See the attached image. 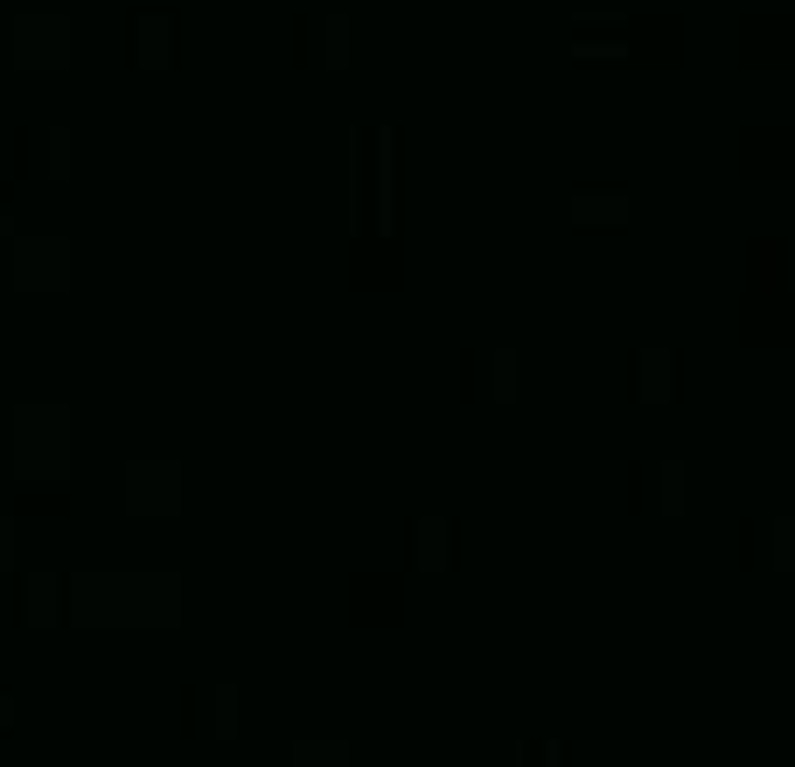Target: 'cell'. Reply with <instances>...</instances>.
<instances>
[{
  "mask_svg": "<svg viewBox=\"0 0 795 767\" xmlns=\"http://www.w3.org/2000/svg\"><path fill=\"white\" fill-rule=\"evenodd\" d=\"M14 482H70V405H14Z\"/></svg>",
  "mask_w": 795,
  "mask_h": 767,
  "instance_id": "obj_1",
  "label": "cell"
},
{
  "mask_svg": "<svg viewBox=\"0 0 795 767\" xmlns=\"http://www.w3.org/2000/svg\"><path fill=\"white\" fill-rule=\"evenodd\" d=\"M57 614L77 628H126V572H70L57 579Z\"/></svg>",
  "mask_w": 795,
  "mask_h": 767,
  "instance_id": "obj_2",
  "label": "cell"
},
{
  "mask_svg": "<svg viewBox=\"0 0 795 767\" xmlns=\"http://www.w3.org/2000/svg\"><path fill=\"white\" fill-rule=\"evenodd\" d=\"M8 49H14V70H63L77 49V29H70V14H14Z\"/></svg>",
  "mask_w": 795,
  "mask_h": 767,
  "instance_id": "obj_3",
  "label": "cell"
},
{
  "mask_svg": "<svg viewBox=\"0 0 795 767\" xmlns=\"http://www.w3.org/2000/svg\"><path fill=\"white\" fill-rule=\"evenodd\" d=\"M8 279L21 294H63L70 286V237H8Z\"/></svg>",
  "mask_w": 795,
  "mask_h": 767,
  "instance_id": "obj_4",
  "label": "cell"
},
{
  "mask_svg": "<svg viewBox=\"0 0 795 767\" xmlns=\"http://www.w3.org/2000/svg\"><path fill=\"white\" fill-rule=\"evenodd\" d=\"M119 495L132 517H175L181 510V461H126Z\"/></svg>",
  "mask_w": 795,
  "mask_h": 767,
  "instance_id": "obj_5",
  "label": "cell"
},
{
  "mask_svg": "<svg viewBox=\"0 0 795 767\" xmlns=\"http://www.w3.org/2000/svg\"><path fill=\"white\" fill-rule=\"evenodd\" d=\"M181 579L175 572H126V628H175Z\"/></svg>",
  "mask_w": 795,
  "mask_h": 767,
  "instance_id": "obj_6",
  "label": "cell"
},
{
  "mask_svg": "<svg viewBox=\"0 0 795 767\" xmlns=\"http://www.w3.org/2000/svg\"><path fill=\"white\" fill-rule=\"evenodd\" d=\"M572 224H628V196L621 189H579L572 196Z\"/></svg>",
  "mask_w": 795,
  "mask_h": 767,
  "instance_id": "obj_7",
  "label": "cell"
},
{
  "mask_svg": "<svg viewBox=\"0 0 795 767\" xmlns=\"http://www.w3.org/2000/svg\"><path fill=\"white\" fill-rule=\"evenodd\" d=\"M286 767H356V760H350V739H294Z\"/></svg>",
  "mask_w": 795,
  "mask_h": 767,
  "instance_id": "obj_8",
  "label": "cell"
},
{
  "mask_svg": "<svg viewBox=\"0 0 795 767\" xmlns=\"http://www.w3.org/2000/svg\"><path fill=\"white\" fill-rule=\"evenodd\" d=\"M642 405H670V350H642Z\"/></svg>",
  "mask_w": 795,
  "mask_h": 767,
  "instance_id": "obj_9",
  "label": "cell"
},
{
  "mask_svg": "<svg viewBox=\"0 0 795 767\" xmlns=\"http://www.w3.org/2000/svg\"><path fill=\"white\" fill-rule=\"evenodd\" d=\"M237 719H245L237 684H217V691H209V732H217V739H237Z\"/></svg>",
  "mask_w": 795,
  "mask_h": 767,
  "instance_id": "obj_10",
  "label": "cell"
},
{
  "mask_svg": "<svg viewBox=\"0 0 795 767\" xmlns=\"http://www.w3.org/2000/svg\"><path fill=\"white\" fill-rule=\"evenodd\" d=\"M57 621V572H29V628Z\"/></svg>",
  "mask_w": 795,
  "mask_h": 767,
  "instance_id": "obj_11",
  "label": "cell"
},
{
  "mask_svg": "<svg viewBox=\"0 0 795 767\" xmlns=\"http://www.w3.org/2000/svg\"><path fill=\"white\" fill-rule=\"evenodd\" d=\"M322 63L328 70H350V14H328L322 21Z\"/></svg>",
  "mask_w": 795,
  "mask_h": 767,
  "instance_id": "obj_12",
  "label": "cell"
},
{
  "mask_svg": "<svg viewBox=\"0 0 795 767\" xmlns=\"http://www.w3.org/2000/svg\"><path fill=\"white\" fill-rule=\"evenodd\" d=\"M140 70H168V21L161 14L140 21Z\"/></svg>",
  "mask_w": 795,
  "mask_h": 767,
  "instance_id": "obj_13",
  "label": "cell"
},
{
  "mask_svg": "<svg viewBox=\"0 0 795 767\" xmlns=\"http://www.w3.org/2000/svg\"><path fill=\"white\" fill-rule=\"evenodd\" d=\"M419 566L426 572L446 566V517H419Z\"/></svg>",
  "mask_w": 795,
  "mask_h": 767,
  "instance_id": "obj_14",
  "label": "cell"
},
{
  "mask_svg": "<svg viewBox=\"0 0 795 767\" xmlns=\"http://www.w3.org/2000/svg\"><path fill=\"white\" fill-rule=\"evenodd\" d=\"M489 391H495V405H517V350L489 356Z\"/></svg>",
  "mask_w": 795,
  "mask_h": 767,
  "instance_id": "obj_15",
  "label": "cell"
},
{
  "mask_svg": "<svg viewBox=\"0 0 795 767\" xmlns=\"http://www.w3.org/2000/svg\"><path fill=\"white\" fill-rule=\"evenodd\" d=\"M767 538H775V544H767L775 572H795V517H775V523H767Z\"/></svg>",
  "mask_w": 795,
  "mask_h": 767,
  "instance_id": "obj_16",
  "label": "cell"
},
{
  "mask_svg": "<svg viewBox=\"0 0 795 767\" xmlns=\"http://www.w3.org/2000/svg\"><path fill=\"white\" fill-rule=\"evenodd\" d=\"M49 154H42V168H49V181H70V126H49V140H42Z\"/></svg>",
  "mask_w": 795,
  "mask_h": 767,
  "instance_id": "obj_17",
  "label": "cell"
},
{
  "mask_svg": "<svg viewBox=\"0 0 795 767\" xmlns=\"http://www.w3.org/2000/svg\"><path fill=\"white\" fill-rule=\"evenodd\" d=\"M656 482H662V489H656V495H662V517H684V461H662Z\"/></svg>",
  "mask_w": 795,
  "mask_h": 767,
  "instance_id": "obj_18",
  "label": "cell"
},
{
  "mask_svg": "<svg viewBox=\"0 0 795 767\" xmlns=\"http://www.w3.org/2000/svg\"><path fill=\"white\" fill-rule=\"evenodd\" d=\"M14 551H21V531L14 517H0V572H14Z\"/></svg>",
  "mask_w": 795,
  "mask_h": 767,
  "instance_id": "obj_19",
  "label": "cell"
},
{
  "mask_svg": "<svg viewBox=\"0 0 795 767\" xmlns=\"http://www.w3.org/2000/svg\"><path fill=\"white\" fill-rule=\"evenodd\" d=\"M572 57H628V42H579L572 36Z\"/></svg>",
  "mask_w": 795,
  "mask_h": 767,
  "instance_id": "obj_20",
  "label": "cell"
},
{
  "mask_svg": "<svg viewBox=\"0 0 795 767\" xmlns=\"http://www.w3.org/2000/svg\"><path fill=\"white\" fill-rule=\"evenodd\" d=\"M530 760H538V767H559V747H551V739H544V747L530 754Z\"/></svg>",
  "mask_w": 795,
  "mask_h": 767,
  "instance_id": "obj_21",
  "label": "cell"
},
{
  "mask_svg": "<svg viewBox=\"0 0 795 767\" xmlns=\"http://www.w3.org/2000/svg\"><path fill=\"white\" fill-rule=\"evenodd\" d=\"M0 726H14V698H0Z\"/></svg>",
  "mask_w": 795,
  "mask_h": 767,
  "instance_id": "obj_22",
  "label": "cell"
},
{
  "mask_svg": "<svg viewBox=\"0 0 795 767\" xmlns=\"http://www.w3.org/2000/svg\"><path fill=\"white\" fill-rule=\"evenodd\" d=\"M0 237H21V230H14V217H0Z\"/></svg>",
  "mask_w": 795,
  "mask_h": 767,
  "instance_id": "obj_23",
  "label": "cell"
},
{
  "mask_svg": "<svg viewBox=\"0 0 795 767\" xmlns=\"http://www.w3.org/2000/svg\"><path fill=\"white\" fill-rule=\"evenodd\" d=\"M140 8H168V0H140Z\"/></svg>",
  "mask_w": 795,
  "mask_h": 767,
  "instance_id": "obj_24",
  "label": "cell"
}]
</instances>
